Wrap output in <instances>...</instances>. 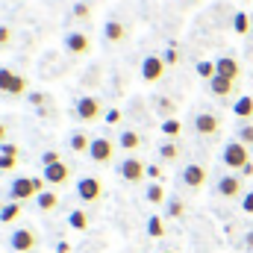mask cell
Listing matches in <instances>:
<instances>
[{"mask_svg":"<svg viewBox=\"0 0 253 253\" xmlns=\"http://www.w3.org/2000/svg\"><path fill=\"white\" fill-rule=\"evenodd\" d=\"M3 141H6V126L0 124V144H3Z\"/></svg>","mask_w":253,"mask_h":253,"instance_id":"cell-44","label":"cell"},{"mask_svg":"<svg viewBox=\"0 0 253 253\" xmlns=\"http://www.w3.org/2000/svg\"><path fill=\"white\" fill-rule=\"evenodd\" d=\"M233 112H236L239 118H253V97H251V94L239 97V100L233 103Z\"/></svg>","mask_w":253,"mask_h":253,"instance_id":"cell-19","label":"cell"},{"mask_svg":"<svg viewBox=\"0 0 253 253\" xmlns=\"http://www.w3.org/2000/svg\"><path fill=\"white\" fill-rule=\"evenodd\" d=\"M162 74H165V59L162 56H147L141 62V80L144 83H159Z\"/></svg>","mask_w":253,"mask_h":253,"instance_id":"cell-9","label":"cell"},{"mask_svg":"<svg viewBox=\"0 0 253 253\" xmlns=\"http://www.w3.org/2000/svg\"><path fill=\"white\" fill-rule=\"evenodd\" d=\"M242 209H245L248 215H253V191H248V194L242 197Z\"/></svg>","mask_w":253,"mask_h":253,"instance_id":"cell-35","label":"cell"},{"mask_svg":"<svg viewBox=\"0 0 253 253\" xmlns=\"http://www.w3.org/2000/svg\"><path fill=\"white\" fill-rule=\"evenodd\" d=\"M3 206H6V203H0V212H3Z\"/></svg>","mask_w":253,"mask_h":253,"instance_id":"cell-46","label":"cell"},{"mask_svg":"<svg viewBox=\"0 0 253 253\" xmlns=\"http://www.w3.org/2000/svg\"><path fill=\"white\" fill-rule=\"evenodd\" d=\"M118 121H121V112L118 109H109L106 112V124H118Z\"/></svg>","mask_w":253,"mask_h":253,"instance_id":"cell-39","label":"cell"},{"mask_svg":"<svg viewBox=\"0 0 253 253\" xmlns=\"http://www.w3.org/2000/svg\"><path fill=\"white\" fill-rule=\"evenodd\" d=\"M74 15H77V18H85V15H88V6H85V3H77V6H74Z\"/></svg>","mask_w":253,"mask_h":253,"instance_id":"cell-41","label":"cell"},{"mask_svg":"<svg viewBox=\"0 0 253 253\" xmlns=\"http://www.w3.org/2000/svg\"><path fill=\"white\" fill-rule=\"evenodd\" d=\"M215 71H218V77H227V80H239L242 77V65L236 62L233 56H221L218 62H215Z\"/></svg>","mask_w":253,"mask_h":253,"instance_id":"cell-14","label":"cell"},{"mask_svg":"<svg viewBox=\"0 0 253 253\" xmlns=\"http://www.w3.org/2000/svg\"><path fill=\"white\" fill-rule=\"evenodd\" d=\"M59 253H71V245L68 242H59Z\"/></svg>","mask_w":253,"mask_h":253,"instance_id":"cell-43","label":"cell"},{"mask_svg":"<svg viewBox=\"0 0 253 253\" xmlns=\"http://www.w3.org/2000/svg\"><path fill=\"white\" fill-rule=\"evenodd\" d=\"M71 150H74V153H88V150H91V138H88L85 132H74V135H71Z\"/></svg>","mask_w":253,"mask_h":253,"instance_id":"cell-20","label":"cell"},{"mask_svg":"<svg viewBox=\"0 0 253 253\" xmlns=\"http://www.w3.org/2000/svg\"><path fill=\"white\" fill-rule=\"evenodd\" d=\"M147 177H150V180H159V177H162V168H159V165H147Z\"/></svg>","mask_w":253,"mask_h":253,"instance_id":"cell-40","label":"cell"},{"mask_svg":"<svg viewBox=\"0 0 253 253\" xmlns=\"http://www.w3.org/2000/svg\"><path fill=\"white\" fill-rule=\"evenodd\" d=\"M100 112H103V106H100V100H97V97L85 94V97H80V100H77V118H80V121L91 124V121H97V118H100Z\"/></svg>","mask_w":253,"mask_h":253,"instance_id":"cell-6","label":"cell"},{"mask_svg":"<svg viewBox=\"0 0 253 253\" xmlns=\"http://www.w3.org/2000/svg\"><path fill=\"white\" fill-rule=\"evenodd\" d=\"M88 156H91V162H97V165L112 162V156H115V141H109V138H91Z\"/></svg>","mask_w":253,"mask_h":253,"instance_id":"cell-7","label":"cell"},{"mask_svg":"<svg viewBox=\"0 0 253 253\" xmlns=\"http://www.w3.org/2000/svg\"><path fill=\"white\" fill-rule=\"evenodd\" d=\"M150 203H162L165 200V189L159 186V183H150V189H147V194H144Z\"/></svg>","mask_w":253,"mask_h":253,"instance_id":"cell-26","label":"cell"},{"mask_svg":"<svg viewBox=\"0 0 253 253\" xmlns=\"http://www.w3.org/2000/svg\"><path fill=\"white\" fill-rule=\"evenodd\" d=\"M124 24L121 21H106L103 24V36H106V42H121L124 39Z\"/></svg>","mask_w":253,"mask_h":253,"instance_id":"cell-18","label":"cell"},{"mask_svg":"<svg viewBox=\"0 0 253 253\" xmlns=\"http://www.w3.org/2000/svg\"><path fill=\"white\" fill-rule=\"evenodd\" d=\"M68 224H71L74 230H88V215H85L83 209H77V212L68 215Z\"/></svg>","mask_w":253,"mask_h":253,"instance_id":"cell-24","label":"cell"},{"mask_svg":"<svg viewBox=\"0 0 253 253\" xmlns=\"http://www.w3.org/2000/svg\"><path fill=\"white\" fill-rule=\"evenodd\" d=\"M56 162H62V159H59V150H44V153H42V165H44V168H47V165H56Z\"/></svg>","mask_w":253,"mask_h":253,"instance_id":"cell-31","label":"cell"},{"mask_svg":"<svg viewBox=\"0 0 253 253\" xmlns=\"http://www.w3.org/2000/svg\"><path fill=\"white\" fill-rule=\"evenodd\" d=\"M218 71H215V62H197V77H203V80H212Z\"/></svg>","mask_w":253,"mask_h":253,"instance_id":"cell-29","label":"cell"},{"mask_svg":"<svg viewBox=\"0 0 253 253\" xmlns=\"http://www.w3.org/2000/svg\"><path fill=\"white\" fill-rule=\"evenodd\" d=\"M65 47H68V53L83 56V53H88L91 42H88V36H85V33H68V36H65Z\"/></svg>","mask_w":253,"mask_h":253,"instance_id":"cell-12","label":"cell"},{"mask_svg":"<svg viewBox=\"0 0 253 253\" xmlns=\"http://www.w3.org/2000/svg\"><path fill=\"white\" fill-rule=\"evenodd\" d=\"M162 59H165V65H177V62H180V53H177V47H168Z\"/></svg>","mask_w":253,"mask_h":253,"instance_id":"cell-34","label":"cell"},{"mask_svg":"<svg viewBox=\"0 0 253 253\" xmlns=\"http://www.w3.org/2000/svg\"><path fill=\"white\" fill-rule=\"evenodd\" d=\"M218 126H221V121H218L212 112H200V115L194 118V129H197L200 135H215Z\"/></svg>","mask_w":253,"mask_h":253,"instance_id":"cell-15","label":"cell"},{"mask_svg":"<svg viewBox=\"0 0 253 253\" xmlns=\"http://www.w3.org/2000/svg\"><path fill=\"white\" fill-rule=\"evenodd\" d=\"M165 253H177V251H165Z\"/></svg>","mask_w":253,"mask_h":253,"instance_id":"cell-47","label":"cell"},{"mask_svg":"<svg viewBox=\"0 0 253 253\" xmlns=\"http://www.w3.org/2000/svg\"><path fill=\"white\" fill-rule=\"evenodd\" d=\"M239 141H245V144H253V126H242V129H239Z\"/></svg>","mask_w":253,"mask_h":253,"instance_id":"cell-33","label":"cell"},{"mask_svg":"<svg viewBox=\"0 0 253 253\" xmlns=\"http://www.w3.org/2000/svg\"><path fill=\"white\" fill-rule=\"evenodd\" d=\"M168 215H171V218H183V215H186L183 200H168Z\"/></svg>","mask_w":253,"mask_h":253,"instance_id":"cell-30","label":"cell"},{"mask_svg":"<svg viewBox=\"0 0 253 253\" xmlns=\"http://www.w3.org/2000/svg\"><path fill=\"white\" fill-rule=\"evenodd\" d=\"M0 91L3 94H12V97H21L27 94V80L9 68H0Z\"/></svg>","mask_w":253,"mask_h":253,"instance_id":"cell-3","label":"cell"},{"mask_svg":"<svg viewBox=\"0 0 253 253\" xmlns=\"http://www.w3.org/2000/svg\"><path fill=\"white\" fill-rule=\"evenodd\" d=\"M159 109H162V112H165V115H168V112H171V109H174V106H171V100H165V97H162V100H159Z\"/></svg>","mask_w":253,"mask_h":253,"instance_id":"cell-42","label":"cell"},{"mask_svg":"<svg viewBox=\"0 0 253 253\" xmlns=\"http://www.w3.org/2000/svg\"><path fill=\"white\" fill-rule=\"evenodd\" d=\"M180 129H183V124H180L177 118H165V121H162V132H165V135H174V138H177Z\"/></svg>","mask_w":253,"mask_h":253,"instance_id":"cell-27","label":"cell"},{"mask_svg":"<svg viewBox=\"0 0 253 253\" xmlns=\"http://www.w3.org/2000/svg\"><path fill=\"white\" fill-rule=\"evenodd\" d=\"M36 206H39L42 212H53V209L59 206V194H56L53 189H44L39 197H36Z\"/></svg>","mask_w":253,"mask_h":253,"instance_id":"cell-16","label":"cell"},{"mask_svg":"<svg viewBox=\"0 0 253 253\" xmlns=\"http://www.w3.org/2000/svg\"><path fill=\"white\" fill-rule=\"evenodd\" d=\"M242 191H245V183H242L236 174H227V177L218 180V194H221V197H239Z\"/></svg>","mask_w":253,"mask_h":253,"instance_id":"cell-13","label":"cell"},{"mask_svg":"<svg viewBox=\"0 0 253 253\" xmlns=\"http://www.w3.org/2000/svg\"><path fill=\"white\" fill-rule=\"evenodd\" d=\"M118 144H121L124 150H135V147L141 144V135H138L135 129H124V132H121V138H118Z\"/></svg>","mask_w":253,"mask_h":253,"instance_id":"cell-22","label":"cell"},{"mask_svg":"<svg viewBox=\"0 0 253 253\" xmlns=\"http://www.w3.org/2000/svg\"><path fill=\"white\" fill-rule=\"evenodd\" d=\"M118 171H121V177H124L126 183H141V180L147 177V165H144L141 159H135V156H129V159H124Z\"/></svg>","mask_w":253,"mask_h":253,"instance_id":"cell-8","label":"cell"},{"mask_svg":"<svg viewBox=\"0 0 253 253\" xmlns=\"http://www.w3.org/2000/svg\"><path fill=\"white\" fill-rule=\"evenodd\" d=\"M221 162L233 171H245V165H251V153L245 141H227L221 150Z\"/></svg>","mask_w":253,"mask_h":253,"instance_id":"cell-2","label":"cell"},{"mask_svg":"<svg viewBox=\"0 0 253 253\" xmlns=\"http://www.w3.org/2000/svg\"><path fill=\"white\" fill-rule=\"evenodd\" d=\"M68 180H71V168H68L65 162H56V165H47V168H44V183H47V186L59 189Z\"/></svg>","mask_w":253,"mask_h":253,"instance_id":"cell-10","label":"cell"},{"mask_svg":"<svg viewBox=\"0 0 253 253\" xmlns=\"http://www.w3.org/2000/svg\"><path fill=\"white\" fill-rule=\"evenodd\" d=\"M248 248H253V233H248Z\"/></svg>","mask_w":253,"mask_h":253,"instance_id":"cell-45","label":"cell"},{"mask_svg":"<svg viewBox=\"0 0 253 253\" xmlns=\"http://www.w3.org/2000/svg\"><path fill=\"white\" fill-rule=\"evenodd\" d=\"M30 100H33V106H44V100H47V97H44L42 91H33V94H30Z\"/></svg>","mask_w":253,"mask_h":253,"instance_id":"cell-38","label":"cell"},{"mask_svg":"<svg viewBox=\"0 0 253 253\" xmlns=\"http://www.w3.org/2000/svg\"><path fill=\"white\" fill-rule=\"evenodd\" d=\"M36 245H39V233L30 230V227H21V230H15L9 236V248L15 253H27V251H33Z\"/></svg>","mask_w":253,"mask_h":253,"instance_id":"cell-4","label":"cell"},{"mask_svg":"<svg viewBox=\"0 0 253 253\" xmlns=\"http://www.w3.org/2000/svg\"><path fill=\"white\" fill-rule=\"evenodd\" d=\"M0 153H6V156H18V144H9V141H3V144H0Z\"/></svg>","mask_w":253,"mask_h":253,"instance_id":"cell-36","label":"cell"},{"mask_svg":"<svg viewBox=\"0 0 253 253\" xmlns=\"http://www.w3.org/2000/svg\"><path fill=\"white\" fill-rule=\"evenodd\" d=\"M77 197H80L83 203H97V200L103 197V183H100L97 177H83V180L77 183Z\"/></svg>","mask_w":253,"mask_h":253,"instance_id":"cell-5","label":"cell"},{"mask_svg":"<svg viewBox=\"0 0 253 253\" xmlns=\"http://www.w3.org/2000/svg\"><path fill=\"white\" fill-rule=\"evenodd\" d=\"M18 165V156H6V153H0V171H12Z\"/></svg>","mask_w":253,"mask_h":253,"instance_id":"cell-32","label":"cell"},{"mask_svg":"<svg viewBox=\"0 0 253 253\" xmlns=\"http://www.w3.org/2000/svg\"><path fill=\"white\" fill-rule=\"evenodd\" d=\"M183 183H186L191 191L203 189V183H206V168H203V165H186V168H183Z\"/></svg>","mask_w":253,"mask_h":253,"instance_id":"cell-11","label":"cell"},{"mask_svg":"<svg viewBox=\"0 0 253 253\" xmlns=\"http://www.w3.org/2000/svg\"><path fill=\"white\" fill-rule=\"evenodd\" d=\"M21 218V203L18 200H9L6 206H3V212H0V221L3 224H12V221H18Z\"/></svg>","mask_w":253,"mask_h":253,"instance_id":"cell-21","label":"cell"},{"mask_svg":"<svg viewBox=\"0 0 253 253\" xmlns=\"http://www.w3.org/2000/svg\"><path fill=\"white\" fill-rule=\"evenodd\" d=\"M209 91H212L215 97H227V94L233 91V80H227V77H218V74H215V77L209 80Z\"/></svg>","mask_w":253,"mask_h":253,"instance_id":"cell-17","label":"cell"},{"mask_svg":"<svg viewBox=\"0 0 253 253\" xmlns=\"http://www.w3.org/2000/svg\"><path fill=\"white\" fill-rule=\"evenodd\" d=\"M233 30H236L239 36H248V33H251V15H248V12H236V18H233Z\"/></svg>","mask_w":253,"mask_h":253,"instance_id":"cell-23","label":"cell"},{"mask_svg":"<svg viewBox=\"0 0 253 253\" xmlns=\"http://www.w3.org/2000/svg\"><path fill=\"white\" fill-rule=\"evenodd\" d=\"M9 42H12V30H9V27H0V47L9 44Z\"/></svg>","mask_w":253,"mask_h":253,"instance_id":"cell-37","label":"cell"},{"mask_svg":"<svg viewBox=\"0 0 253 253\" xmlns=\"http://www.w3.org/2000/svg\"><path fill=\"white\" fill-rule=\"evenodd\" d=\"M147 233H150V239H162L165 236V227H162V218L159 215H150L147 218Z\"/></svg>","mask_w":253,"mask_h":253,"instance_id":"cell-25","label":"cell"},{"mask_svg":"<svg viewBox=\"0 0 253 253\" xmlns=\"http://www.w3.org/2000/svg\"><path fill=\"white\" fill-rule=\"evenodd\" d=\"M44 191V177H15L9 183V197L12 200H33Z\"/></svg>","mask_w":253,"mask_h":253,"instance_id":"cell-1","label":"cell"},{"mask_svg":"<svg viewBox=\"0 0 253 253\" xmlns=\"http://www.w3.org/2000/svg\"><path fill=\"white\" fill-rule=\"evenodd\" d=\"M159 156H162V159H177V156H180V147H177L174 141H165V144L159 147Z\"/></svg>","mask_w":253,"mask_h":253,"instance_id":"cell-28","label":"cell"}]
</instances>
